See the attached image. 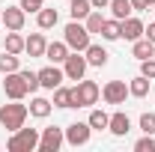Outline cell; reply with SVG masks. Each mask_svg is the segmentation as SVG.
I'll list each match as a JSON object with an SVG mask.
<instances>
[{"label": "cell", "mask_w": 155, "mask_h": 152, "mask_svg": "<svg viewBox=\"0 0 155 152\" xmlns=\"http://www.w3.org/2000/svg\"><path fill=\"white\" fill-rule=\"evenodd\" d=\"M30 116V107L21 104V101H12V104H0V125L6 131H18L21 125L27 122Z\"/></svg>", "instance_id": "1"}, {"label": "cell", "mask_w": 155, "mask_h": 152, "mask_svg": "<svg viewBox=\"0 0 155 152\" xmlns=\"http://www.w3.org/2000/svg\"><path fill=\"white\" fill-rule=\"evenodd\" d=\"M101 90H98L96 81H78L75 87H72V107H90V104H96Z\"/></svg>", "instance_id": "2"}, {"label": "cell", "mask_w": 155, "mask_h": 152, "mask_svg": "<svg viewBox=\"0 0 155 152\" xmlns=\"http://www.w3.org/2000/svg\"><path fill=\"white\" fill-rule=\"evenodd\" d=\"M63 39H66V45L72 48V51H87L90 48V30L81 24V21H69L66 27H63Z\"/></svg>", "instance_id": "3"}, {"label": "cell", "mask_w": 155, "mask_h": 152, "mask_svg": "<svg viewBox=\"0 0 155 152\" xmlns=\"http://www.w3.org/2000/svg\"><path fill=\"white\" fill-rule=\"evenodd\" d=\"M6 149H9V152H33V149H39V131H36V128H24V125H21L18 131H12Z\"/></svg>", "instance_id": "4"}, {"label": "cell", "mask_w": 155, "mask_h": 152, "mask_svg": "<svg viewBox=\"0 0 155 152\" xmlns=\"http://www.w3.org/2000/svg\"><path fill=\"white\" fill-rule=\"evenodd\" d=\"M3 93L9 101H21L24 95L30 93L27 90V81L21 78V72H9V75H3Z\"/></svg>", "instance_id": "5"}, {"label": "cell", "mask_w": 155, "mask_h": 152, "mask_svg": "<svg viewBox=\"0 0 155 152\" xmlns=\"http://www.w3.org/2000/svg\"><path fill=\"white\" fill-rule=\"evenodd\" d=\"M87 69H90V63H87V57L81 51H72L66 57V63H63V75L69 78V81H81V78L87 75Z\"/></svg>", "instance_id": "6"}, {"label": "cell", "mask_w": 155, "mask_h": 152, "mask_svg": "<svg viewBox=\"0 0 155 152\" xmlns=\"http://www.w3.org/2000/svg\"><path fill=\"white\" fill-rule=\"evenodd\" d=\"M66 143V131L51 125V128H42L39 134V152H60V146Z\"/></svg>", "instance_id": "7"}, {"label": "cell", "mask_w": 155, "mask_h": 152, "mask_svg": "<svg viewBox=\"0 0 155 152\" xmlns=\"http://www.w3.org/2000/svg\"><path fill=\"white\" fill-rule=\"evenodd\" d=\"M63 131H66V143H69V146H87L93 128H90V122H72V125H66Z\"/></svg>", "instance_id": "8"}, {"label": "cell", "mask_w": 155, "mask_h": 152, "mask_svg": "<svg viewBox=\"0 0 155 152\" xmlns=\"http://www.w3.org/2000/svg\"><path fill=\"white\" fill-rule=\"evenodd\" d=\"M63 81H66V75H63V69H60L57 63H51V66L39 69V87H42V90H51V93H54Z\"/></svg>", "instance_id": "9"}, {"label": "cell", "mask_w": 155, "mask_h": 152, "mask_svg": "<svg viewBox=\"0 0 155 152\" xmlns=\"http://www.w3.org/2000/svg\"><path fill=\"white\" fill-rule=\"evenodd\" d=\"M101 98H104L107 104H125V98H128V84H125V81H107L104 90H101Z\"/></svg>", "instance_id": "10"}, {"label": "cell", "mask_w": 155, "mask_h": 152, "mask_svg": "<svg viewBox=\"0 0 155 152\" xmlns=\"http://www.w3.org/2000/svg\"><path fill=\"white\" fill-rule=\"evenodd\" d=\"M0 18H3V27H6V30H24L27 12H24L21 6H6V9L0 12Z\"/></svg>", "instance_id": "11"}, {"label": "cell", "mask_w": 155, "mask_h": 152, "mask_svg": "<svg viewBox=\"0 0 155 152\" xmlns=\"http://www.w3.org/2000/svg\"><path fill=\"white\" fill-rule=\"evenodd\" d=\"M107 131L114 134V137H125V134L131 131V119H128V114H122V111L110 114V122H107Z\"/></svg>", "instance_id": "12"}, {"label": "cell", "mask_w": 155, "mask_h": 152, "mask_svg": "<svg viewBox=\"0 0 155 152\" xmlns=\"http://www.w3.org/2000/svg\"><path fill=\"white\" fill-rule=\"evenodd\" d=\"M45 48H48L45 33H30L24 39V54H30V57H45Z\"/></svg>", "instance_id": "13"}, {"label": "cell", "mask_w": 155, "mask_h": 152, "mask_svg": "<svg viewBox=\"0 0 155 152\" xmlns=\"http://www.w3.org/2000/svg\"><path fill=\"white\" fill-rule=\"evenodd\" d=\"M69 54H72V48L66 45V39L63 42H48V48H45V57L51 60V63H57V66H63Z\"/></svg>", "instance_id": "14"}, {"label": "cell", "mask_w": 155, "mask_h": 152, "mask_svg": "<svg viewBox=\"0 0 155 152\" xmlns=\"http://www.w3.org/2000/svg\"><path fill=\"white\" fill-rule=\"evenodd\" d=\"M84 57H87V63H90V66L101 69V66H107L110 54H107V48H104V45H93V42H90V48L84 51Z\"/></svg>", "instance_id": "15"}, {"label": "cell", "mask_w": 155, "mask_h": 152, "mask_svg": "<svg viewBox=\"0 0 155 152\" xmlns=\"http://www.w3.org/2000/svg\"><path fill=\"white\" fill-rule=\"evenodd\" d=\"M36 24H39V30H54L60 24V12L57 9H51V6H42L36 12Z\"/></svg>", "instance_id": "16"}, {"label": "cell", "mask_w": 155, "mask_h": 152, "mask_svg": "<svg viewBox=\"0 0 155 152\" xmlns=\"http://www.w3.org/2000/svg\"><path fill=\"white\" fill-rule=\"evenodd\" d=\"M143 27H146V24L140 18H131V15H128V18L122 21V39H125V42H137V39L143 36Z\"/></svg>", "instance_id": "17"}, {"label": "cell", "mask_w": 155, "mask_h": 152, "mask_svg": "<svg viewBox=\"0 0 155 152\" xmlns=\"http://www.w3.org/2000/svg\"><path fill=\"white\" fill-rule=\"evenodd\" d=\"M131 54H134L137 60H149V57H155V42H149L146 36H140L137 42H131Z\"/></svg>", "instance_id": "18"}, {"label": "cell", "mask_w": 155, "mask_h": 152, "mask_svg": "<svg viewBox=\"0 0 155 152\" xmlns=\"http://www.w3.org/2000/svg\"><path fill=\"white\" fill-rule=\"evenodd\" d=\"M101 39H104V42H116V39H122V21H119V18H104Z\"/></svg>", "instance_id": "19"}, {"label": "cell", "mask_w": 155, "mask_h": 152, "mask_svg": "<svg viewBox=\"0 0 155 152\" xmlns=\"http://www.w3.org/2000/svg\"><path fill=\"white\" fill-rule=\"evenodd\" d=\"M51 107H54V101L36 95V98L30 101V116H36V119H48V116H51Z\"/></svg>", "instance_id": "20"}, {"label": "cell", "mask_w": 155, "mask_h": 152, "mask_svg": "<svg viewBox=\"0 0 155 152\" xmlns=\"http://www.w3.org/2000/svg\"><path fill=\"white\" fill-rule=\"evenodd\" d=\"M3 51H9V54H24V36H21V30H9V33H6Z\"/></svg>", "instance_id": "21"}, {"label": "cell", "mask_w": 155, "mask_h": 152, "mask_svg": "<svg viewBox=\"0 0 155 152\" xmlns=\"http://www.w3.org/2000/svg\"><path fill=\"white\" fill-rule=\"evenodd\" d=\"M149 78H143V75H137L134 81H128V95H134V98H143V95H149Z\"/></svg>", "instance_id": "22"}, {"label": "cell", "mask_w": 155, "mask_h": 152, "mask_svg": "<svg viewBox=\"0 0 155 152\" xmlns=\"http://www.w3.org/2000/svg\"><path fill=\"white\" fill-rule=\"evenodd\" d=\"M107 9H110V12H114V18H119V21H125L131 12H134L131 0H110V3H107Z\"/></svg>", "instance_id": "23"}, {"label": "cell", "mask_w": 155, "mask_h": 152, "mask_svg": "<svg viewBox=\"0 0 155 152\" xmlns=\"http://www.w3.org/2000/svg\"><path fill=\"white\" fill-rule=\"evenodd\" d=\"M90 12H93V3H90V0H72V6H69L72 21H84Z\"/></svg>", "instance_id": "24"}, {"label": "cell", "mask_w": 155, "mask_h": 152, "mask_svg": "<svg viewBox=\"0 0 155 152\" xmlns=\"http://www.w3.org/2000/svg\"><path fill=\"white\" fill-rule=\"evenodd\" d=\"M84 27L90 30V36H93V33H101V27H104V15H101V9H93V12L84 18Z\"/></svg>", "instance_id": "25"}, {"label": "cell", "mask_w": 155, "mask_h": 152, "mask_svg": "<svg viewBox=\"0 0 155 152\" xmlns=\"http://www.w3.org/2000/svg\"><path fill=\"white\" fill-rule=\"evenodd\" d=\"M18 69H21L18 54H9V51H3V54H0V72H3V75H9V72H18Z\"/></svg>", "instance_id": "26"}, {"label": "cell", "mask_w": 155, "mask_h": 152, "mask_svg": "<svg viewBox=\"0 0 155 152\" xmlns=\"http://www.w3.org/2000/svg\"><path fill=\"white\" fill-rule=\"evenodd\" d=\"M54 107H72V87H63L60 84L54 90Z\"/></svg>", "instance_id": "27"}, {"label": "cell", "mask_w": 155, "mask_h": 152, "mask_svg": "<svg viewBox=\"0 0 155 152\" xmlns=\"http://www.w3.org/2000/svg\"><path fill=\"white\" fill-rule=\"evenodd\" d=\"M87 122H90V128H93V131H104V128H107V122H110V114H104V111H93Z\"/></svg>", "instance_id": "28"}, {"label": "cell", "mask_w": 155, "mask_h": 152, "mask_svg": "<svg viewBox=\"0 0 155 152\" xmlns=\"http://www.w3.org/2000/svg\"><path fill=\"white\" fill-rule=\"evenodd\" d=\"M134 152H155V134H143L134 143Z\"/></svg>", "instance_id": "29"}, {"label": "cell", "mask_w": 155, "mask_h": 152, "mask_svg": "<svg viewBox=\"0 0 155 152\" xmlns=\"http://www.w3.org/2000/svg\"><path fill=\"white\" fill-rule=\"evenodd\" d=\"M18 72H21V78L27 81V90L36 93V90H39V72H30V69H18Z\"/></svg>", "instance_id": "30"}, {"label": "cell", "mask_w": 155, "mask_h": 152, "mask_svg": "<svg viewBox=\"0 0 155 152\" xmlns=\"http://www.w3.org/2000/svg\"><path fill=\"white\" fill-rule=\"evenodd\" d=\"M140 131L155 134V114H140Z\"/></svg>", "instance_id": "31"}, {"label": "cell", "mask_w": 155, "mask_h": 152, "mask_svg": "<svg viewBox=\"0 0 155 152\" xmlns=\"http://www.w3.org/2000/svg\"><path fill=\"white\" fill-rule=\"evenodd\" d=\"M140 75H143V78H149V81H155V57L140 60Z\"/></svg>", "instance_id": "32"}, {"label": "cell", "mask_w": 155, "mask_h": 152, "mask_svg": "<svg viewBox=\"0 0 155 152\" xmlns=\"http://www.w3.org/2000/svg\"><path fill=\"white\" fill-rule=\"evenodd\" d=\"M18 6L24 9V12H27V15H30V12H39V9L45 6V0H21Z\"/></svg>", "instance_id": "33"}, {"label": "cell", "mask_w": 155, "mask_h": 152, "mask_svg": "<svg viewBox=\"0 0 155 152\" xmlns=\"http://www.w3.org/2000/svg\"><path fill=\"white\" fill-rule=\"evenodd\" d=\"M143 36L149 39V42H155V21L149 24V27H143Z\"/></svg>", "instance_id": "34"}, {"label": "cell", "mask_w": 155, "mask_h": 152, "mask_svg": "<svg viewBox=\"0 0 155 152\" xmlns=\"http://www.w3.org/2000/svg\"><path fill=\"white\" fill-rule=\"evenodd\" d=\"M131 6H134L137 12H143V9H149V0H131Z\"/></svg>", "instance_id": "35"}, {"label": "cell", "mask_w": 155, "mask_h": 152, "mask_svg": "<svg viewBox=\"0 0 155 152\" xmlns=\"http://www.w3.org/2000/svg\"><path fill=\"white\" fill-rule=\"evenodd\" d=\"M90 3H93V9H107L110 0H90Z\"/></svg>", "instance_id": "36"}, {"label": "cell", "mask_w": 155, "mask_h": 152, "mask_svg": "<svg viewBox=\"0 0 155 152\" xmlns=\"http://www.w3.org/2000/svg\"><path fill=\"white\" fill-rule=\"evenodd\" d=\"M149 6H155V0H149Z\"/></svg>", "instance_id": "37"}, {"label": "cell", "mask_w": 155, "mask_h": 152, "mask_svg": "<svg viewBox=\"0 0 155 152\" xmlns=\"http://www.w3.org/2000/svg\"><path fill=\"white\" fill-rule=\"evenodd\" d=\"M0 27H3V18H0Z\"/></svg>", "instance_id": "38"}, {"label": "cell", "mask_w": 155, "mask_h": 152, "mask_svg": "<svg viewBox=\"0 0 155 152\" xmlns=\"http://www.w3.org/2000/svg\"><path fill=\"white\" fill-rule=\"evenodd\" d=\"M152 9H155V6H152Z\"/></svg>", "instance_id": "39"}]
</instances>
